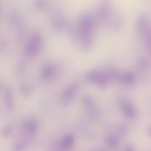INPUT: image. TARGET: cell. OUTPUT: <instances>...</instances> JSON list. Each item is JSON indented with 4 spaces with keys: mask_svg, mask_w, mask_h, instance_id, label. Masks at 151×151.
Returning <instances> with one entry per match:
<instances>
[{
    "mask_svg": "<svg viewBox=\"0 0 151 151\" xmlns=\"http://www.w3.org/2000/svg\"><path fill=\"white\" fill-rule=\"evenodd\" d=\"M146 16L145 15H142L138 19L137 23L138 31L143 39L146 45L149 47L150 45V29L147 22Z\"/></svg>",
    "mask_w": 151,
    "mask_h": 151,
    "instance_id": "cell-1",
    "label": "cell"
},
{
    "mask_svg": "<svg viewBox=\"0 0 151 151\" xmlns=\"http://www.w3.org/2000/svg\"><path fill=\"white\" fill-rule=\"evenodd\" d=\"M83 101L90 116L96 119L99 118L101 116V112L95 105L92 99L89 96H85Z\"/></svg>",
    "mask_w": 151,
    "mask_h": 151,
    "instance_id": "cell-2",
    "label": "cell"
},
{
    "mask_svg": "<svg viewBox=\"0 0 151 151\" xmlns=\"http://www.w3.org/2000/svg\"><path fill=\"white\" fill-rule=\"evenodd\" d=\"M111 6L108 2H104L99 6L97 12V19L102 23L106 22L110 18Z\"/></svg>",
    "mask_w": 151,
    "mask_h": 151,
    "instance_id": "cell-3",
    "label": "cell"
},
{
    "mask_svg": "<svg viewBox=\"0 0 151 151\" xmlns=\"http://www.w3.org/2000/svg\"><path fill=\"white\" fill-rule=\"evenodd\" d=\"M119 105L125 115L129 118H133L135 116V110L132 105L127 100L122 99L119 101Z\"/></svg>",
    "mask_w": 151,
    "mask_h": 151,
    "instance_id": "cell-4",
    "label": "cell"
},
{
    "mask_svg": "<svg viewBox=\"0 0 151 151\" xmlns=\"http://www.w3.org/2000/svg\"><path fill=\"white\" fill-rule=\"evenodd\" d=\"M5 98L6 106L8 110L12 111L14 107L13 95L11 89L9 88L6 89L5 92Z\"/></svg>",
    "mask_w": 151,
    "mask_h": 151,
    "instance_id": "cell-5",
    "label": "cell"
},
{
    "mask_svg": "<svg viewBox=\"0 0 151 151\" xmlns=\"http://www.w3.org/2000/svg\"><path fill=\"white\" fill-rule=\"evenodd\" d=\"M135 80V77L130 72H126L120 74L119 81L126 85H131L134 83Z\"/></svg>",
    "mask_w": 151,
    "mask_h": 151,
    "instance_id": "cell-6",
    "label": "cell"
},
{
    "mask_svg": "<svg viewBox=\"0 0 151 151\" xmlns=\"http://www.w3.org/2000/svg\"><path fill=\"white\" fill-rule=\"evenodd\" d=\"M77 88V84H73L69 87L66 90L64 94V98L66 101L70 100Z\"/></svg>",
    "mask_w": 151,
    "mask_h": 151,
    "instance_id": "cell-7",
    "label": "cell"
},
{
    "mask_svg": "<svg viewBox=\"0 0 151 151\" xmlns=\"http://www.w3.org/2000/svg\"><path fill=\"white\" fill-rule=\"evenodd\" d=\"M74 141L73 137L71 135L66 136L62 142V146L64 149H67L71 147Z\"/></svg>",
    "mask_w": 151,
    "mask_h": 151,
    "instance_id": "cell-8",
    "label": "cell"
},
{
    "mask_svg": "<svg viewBox=\"0 0 151 151\" xmlns=\"http://www.w3.org/2000/svg\"><path fill=\"white\" fill-rule=\"evenodd\" d=\"M137 68L140 72H145L148 66L147 60L144 58H141L138 61L137 64Z\"/></svg>",
    "mask_w": 151,
    "mask_h": 151,
    "instance_id": "cell-9",
    "label": "cell"
},
{
    "mask_svg": "<svg viewBox=\"0 0 151 151\" xmlns=\"http://www.w3.org/2000/svg\"><path fill=\"white\" fill-rule=\"evenodd\" d=\"M100 73L96 71L91 72L87 75V79L90 82L97 83L99 79Z\"/></svg>",
    "mask_w": 151,
    "mask_h": 151,
    "instance_id": "cell-10",
    "label": "cell"
},
{
    "mask_svg": "<svg viewBox=\"0 0 151 151\" xmlns=\"http://www.w3.org/2000/svg\"><path fill=\"white\" fill-rule=\"evenodd\" d=\"M27 129L30 133H33L36 130L37 125L36 122L34 120H30L26 125Z\"/></svg>",
    "mask_w": 151,
    "mask_h": 151,
    "instance_id": "cell-11",
    "label": "cell"
},
{
    "mask_svg": "<svg viewBox=\"0 0 151 151\" xmlns=\"http://www.w3.org/2000/svg\"><path fill=\"white\" fill-rule=\"evenodd\" d=\"M13 128L10 126H7L4 128L1 132L2 136L4 137H7L10 135L13 131Z\"/></svg>",
    "mask_w": 151,
    "mask_h": 151,
    "instance_id": "cell-12",
    "label": "cell"
},
{
    "mask_svg": "<svg viewBox=\"0 0 151 151\" xmlns=\"http://www.w3.org/2000/svg\"><path fill=\"white\" fill-rule=\"evenodd\" d=\"M24 145L20 143H18L14 144L12 148V151H22L24 149Z\"/></svg>",
    "mask_w": 151,
    "mask_h": 151,
    "instance_id": "cell-13",
    "label": "cell"
},
{
    "mask_svg": "<svg viewBox=\"0 0 151 151\" xmlns=\"http://www.w3.org/2000/svg\"><path fill=\"white\" fill-rule=\"evenodd\" d=\"M53 70L52 68L50 67H47L44 69V75L46 78H50L53 74Z\"/></svg>",
    "mask_w": 151,
    "mask_h": 151,
    "instance_id": "cell-14",
    "label": "cell"
},
{
    "mask_svg": "<svg viewBox=\"0 0 151 151\" xmlns=\"http://www.w3.org/2000/svg\"><path fill=\"white\" fill-rule=\"evenodd\" d=\"M108 144L112 147H115L118 144V141L117 139L113 137H109L108 139Z\"/></svg>",
    "mask_w": 151,
    "mask_h": 151,
    "instance_id": "cell-15",
    "label": "cell"
},
{
    "mask_svg": "<svg viewBox=\"0 0 151 151\" xmlns=\"http://www.w3.org/2000/svg\"><path fill=\"white\" fill-rule=\"evenodd\" d=\"M21 91L22 93L25 95H27L28 93V90L26 87L25 85H22L21 87Z\"/></svg>",
    "mask_w": 151,
    "mask_h": 151,
    "instance_id": "cell-16",
    "label": "cell"
},
{
    "mask_svg": "<svg viewBox=\"0 0 151 151\" xmlns=\"http://www.w3.org/2000/svg\"><path fill=\"white\" fill-rule=\"evenodd\" d=\"M125 151H133L132 150V149L131 148L128 147L127 148L126 150Z\"/></svg>",
    "mask_w": 151,
    "mask_h": 151,
    "instance_id": "cell-17",
    "label": "cell"
},
{
    "mask_svg": "<svg viewBox=\"0 0 151 151\" xmlns=\"http://www.w3.org/2000/svg\"><path fill=\"white\" fill-rule=\"evenodd\" d=\"M1 87H2V84H1V82H0V89H1Z\"/></svg>",
    "mask_w": 151,
    "mask_h": 151,
    "instance_id": "cell-18",
    "label": "cell"
}]
</instances>
